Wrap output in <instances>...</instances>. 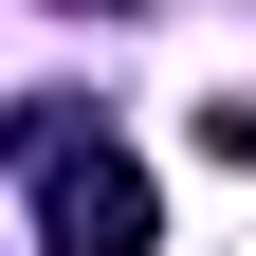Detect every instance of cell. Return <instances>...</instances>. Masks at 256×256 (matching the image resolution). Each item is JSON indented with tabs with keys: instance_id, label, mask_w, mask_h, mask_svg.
Masks as SVG:
<instances>
[{
	"instance_id": "1",
	"label": "cell",
	"mask_w": 256,
	"mask_h": 256,
	"mask_svg": "<svg viewBox=\"0 0 256 256\" xmlns=\"http://www.w3.org/2000/svg\"><path fill=\"white\" fill-rule=\"evenodd\" d=\"M18 165H37V256H146L165 238V202H146V165H128L110 128L18 110Z\"/></svg>"
},
{
	"instance_id": "3",
	"label": "cell",
	"mask_w": 256,
	"mask_h": 256,
	"mask_svg": "<svg viewBox=\"0 0 256 256\" xmlns=\"http://www.w3.org/2000/svg\"><path fill=\"white\" fill-rule=\"evenodd\" d=\"M55 18H128V0H55Z\"/></svg>"
},
{
	"instance_id": "2",
	"label": "cell",
	"mask_w": 256,
	"mask_h": 256,
	"mask_svg": "<svg viewBox=\"0 0 256 256\" xmlns=\"http://www.w3.org/2000/svg\"><path fill=\"white\" fill-rule=\"evenodd\" d=\"M202 165H256V92H202Z\"/></svg>"
}]
</instances>
